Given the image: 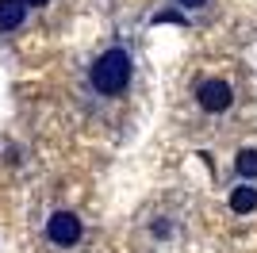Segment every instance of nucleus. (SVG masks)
Here are the masks:
<instances>
[{"mask_svg": "<svg viewBox=\"0 0 257 253\" xmlns=\"http://www.w3.org/2000/svg\"><path fill=\"white\" fill-rule=\"evenodd\" d=\"M131 77H135V58H131L127 46H107L96 62H92V69H88V84H92L96 96L127 92Z\"/></svg>", "mask_w": 257, "mask_h": 253, "instance_id": "nucleus-1", "label": "nucleus"}, {"mask_svg": "<svg viewBox=\"0 0 257 253\" xmlns=\"http://www.w3.org/2000/svg\"><path fill=\"white\" fill-rule=\"evenodd\" d=\"M196 104L204 107L207 115H223L234 107V88L223 81V77H204L196 84Z\"/></svg>", "mask_w": 257, "mask_h": 253, "instance_id": "nucleus-2", "label": "nucleus"}, {"mask_svg": "<svg viewBox=\"0 0 257 253\" xmlns=\"http://www.w3.org/2000/svg\"><path fill=\"white\" fill-rule=\"evenodd\" d=\"M81 234H85V226H81V219H77L73 211H54L50 219H46V238H50L58 249L77 245V242H81Z\"/></svg>", "mask_w": 257, "mask_h": 253, "instance_id": "nucleus-3", "label": "nucleus"}, {"mask_svg": "<svg viewBox=\"0 0 257 253\" xmlns=\"http://www.w3.org/2000/svg\"><path fill=\"white\" fill-rule=\"evenodd\" d=\"M23 20H27L23 0H0V31H20Z\"/></svg>", "mask_w": 257, "mask_h": 253, "instance_id": "nucleus-4", "label": "nucleus"}, {"mask_svg": "<svg viewBox=\"0 0 257 253\" xmlns=\"http://www.w3.org/2000/svg\"><path fill=\"white\" fill-rule=\"evenodd\" d=\"M253 207H257V188L253 184L242 180L238 188H230V211H234V215H249Z\"/></svg>", "mask_w": 257, "mask_h": 253, "instance_id": "nucleus-5", "label": "nucleus"}, {"mask_svg": "<svg viewBox=\"0 0 257 253\" xmlns=\"http://www.w3.org/2000/svg\"><path fill=\"white\" fill-rule=\"evenodd\" d=\"M234 173L246 180V184L257 180V150L253 146H246V150H238V154H234Z\"/></svg>", "mask_w": 257, "mask_h": 253, "instance_id": "nucleus-6", "label": "nucleus"}, {"mask_svg": "<svg viewBox=\"0 0 257 253\" xmlns=\"http://www.w3.org/2000/svg\"><path fill=\"white\" fill-rule=\"evenodd\" d=\"M154 23H184V12H177V8L154 12Z\"/></svg>", "mask_w": 257, "mask_h": 253, "instance_id": "nucleus-7", "label": "nucleus"}, {"mask_svg": "<svg viewBox=\"0 0 257 253\" xmlns=\"http://www.w3.org/2000/svg\"><path fill=\"white\" fill-rule=\"evenodd\" d=\"M181 12H207L211 8V0H173Z\"/></svg>", "mask_w": 257, "mask_h": 253, "instance_id": "nucleus-8", "label": "nucleus"}, {"mask_svg": "<svg viewBox=\"0 0 257 253\" xmlns=\"http://www.w3.org/2000/svg\"><path fill=\"white\" fill-rule=\"evenodd\" d=\"M27 8H43V4H50V0H23Z\"/></svg>", "mask_w": 257, "mask_h": 253, "instance_id": "nucleus-9", "label": "nucleus"}]
</instances>
